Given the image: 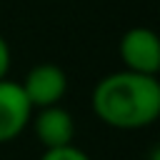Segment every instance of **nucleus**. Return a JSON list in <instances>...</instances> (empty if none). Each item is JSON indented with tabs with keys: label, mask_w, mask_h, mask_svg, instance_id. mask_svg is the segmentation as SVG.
Returning <instances> with one entry per match:
<instances>
[{
	"label": "nucleus",
	"mask_w": 160,
	"mask_h": 160,
	"mask_svg": "<svg viewBox=\"0 0 160 160\" xmlns=\"http://www.w3.org/2000/svg\"><path fill=\"white\" fill-rule=\"evenodd\" d=\"M120 58L125 70L140 75H158L160 70V40L150 28H130L120 38Z\"/></svg>",
	"instance_id": "3"
},
{
	"label": "nucleus",
	"mask_w": 160,
	"mask_h": 160,
	"mask_svg": "<svg viewBox=\"0 0 160 160\" xmlns=\"http://www.w3.org/2000/svg\"><path fill=\"white\" fill-rule=\"evenodd\" d=\"M8 70H10V48H8V40L0 35V80L8 78Z\"/></svg>",
	"instance_id": "7"
},
{
	"label": "nucleus",
	"mask_w": 160,
	"mask_h": 160,
	"mask_svg": "<svg viewBox=\"0 0 160 160\" xmlns=\"http://www.w3.org/2000/svg\"><path fill=\"white\" fill-rule=\"evenodd\" d=\"M92 112L110 128L140 130L160 118V82L158 75H140L118 70L105 75L90 95Z\"/></svg>",
	"instance_id": "1"
},
{
	"label": "nucleus",
	"mask_w": 160,
	"mask_h": 160,
	"mask_svg": "<svg viewBox=\"0 0 160 160\" xmlns=\"http://www.w3.org/2000/svg\"><path fill=\"white\" fill-rule=\"evenodd\" d=\"M32 130H35V138L45 145V150L62 148V145H70L75 138V120L65 108L48 105V108H40V112L32 118Z\"/></svg>",
	"instance_id": "5"
},
{
	"label": "nucleus",
	"mask_w": 160,
	"mask_h": 160,
	"mask_svg": "<svg viewBox=\"0 0 160 160\" xmlns=\"http://www.w3.org/2000/svg\"><path fill=\"white\" fill-rule=\"evenodd\" d=\"M40 160H90V155L70 142V145H62V148H48Z\"/></svg>",
	"instance_id": "6"
},
{
	"label": "nucleus",
	"mask_w": 160,
	"mask_h": 160,
	"mask_svg": "<svg viewBox=\"0 0 160 160\" xmlns=\"http://www.w3.org/2000/svg\"><path fill=\"white\" fill-rule=\"evenodd\" d=\"M20 85H22V92L30 100L32 110L48 108V105H60V100L68 92V75L55 62H40L28 70V75Z\"/></svg>",
	"instance_id": "2"
},
{
	"label": "nucleus",
	"mask_w": 160,
	"mask_h": 160,
	"mask_svg": "<svg viewBox=\"0 0 160 160\" xmlns=\"http://www.w3.org/2000/svg\"><path fill=\"white\" fill-rule=\"evenodd\" d=\"M32 105L22 92V85L15 80H0V142L15 140L30 122Z\"/></svg>",
	"instance_id": "4"
}]
</instances>
